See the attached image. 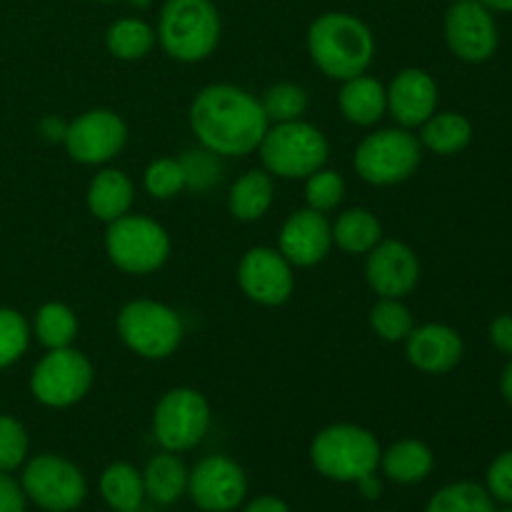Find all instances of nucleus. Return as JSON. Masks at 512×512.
Returning <instances> with one entry per match:
<instances>
[{
    "label": "nucleus",
    "instance_id": "obj_1",
    "mask_svg": "<svg viewBox=\"0 0 512 512\" xmlns=\"http://www.w3.org/2000/svg\"><path fill=\"white\" fill-rule=\"evenodd\" d=\"M188 120L200 148L220 158H243L258 150L270 125L260 100L230 83L205 85L190 103Z\"/></svg>",
    "mask_w": 512,
    "mask_h": 512
},
{
    "label": "nucleus",
    "instance_id": "obj_2",
    "mask_svg": "<svg viewBox=\"0 0 512 512\" xmlns=\"http://www.w3.org/2000/svg\"><path fill=\"white\" fill-rule=\"evenodd\" d=\"M308 53L323 75L350 80L363 75L375 58V35L353 13H323L308 28Z\"/></svg>",
    "mask_w": 512,
    "mask_h": 512
},
{
    "label": "nucleus",
    "instance_id": "obj_3",
    "mask_svg": "<svg viewBox=\"0 0 512 512\" xmlns=\"http://www.w3.org/2000/svg\"><path fill=\"white\" fill-rule=\"evenodd\" d=\"M220 13L213 0H165L160 8V48L178 63H200L215 53L220 43Z\"/></svg>",
    "mask_w": 512,
    "mask_h": 512
},
{
    "label": "nucleus",
    "instance_id": "obj_4",
    "mask_svg": "<svg viewBox=\"0 0 512 512\" xmlns=\"http://www.w3.org/2000/svg\"><path fill=\"white\" fill-rule=\"evenodd\" d=\"M378 438L355 423H335L320 430L310 443V463L333 483H358L380 468Z\"/></svg>",
    "mask_w": 512,
    "mask_h": 512
},
{
    "label": "nucleus",
    "instance_id": "obj_5",
    "mask_svg": "<svg viewBox=\"0 0 512 512\" xmlns=\"http://www.w3.org/2000/svg\"><path fill=\"white\" fill-rule=\"evenodd\" d=\"M258 153L263 170L275 178L305 180L315 170L325 168L330 158V143L323 130L300 118L268 125Z\"/></svg>",
    "mask_w": 512,
    "mask_h": 512
},
{
    "label": "nucleus",
    "instance_id": "obj_6",
    "mask_svg": "<svg viewBox=\"0 0 512 512\" xmlns=\"http://www.w3.org/2000/svg\"><path fill=\"white\" fill-rule=\"evenodd\" d=\"M115 330L130 353L145 360H165L175 355L185 335L183 318L158 300H130L115 318Z\"/></svg>",
    "mask_w": 512,
    "mask_h": 512
},
{
    "label": "nucleus",
    "instance_id": "obj_7",
    "mask_svg": "<svg viewBox=\"0 0 512 512\" xmlns=\"http://www.w3.org/2000/svg\"><path fill=\"white\" fill-rule=\"evenodd\" d=\"M423 160V145L408 128H383L365 135L355 148V173L378 188L400 185L415 175Z\"/></svg>",
    "mask_w": 512,
    "mask_h": 512
},
{
    "label": "nucleus",
    "instance_id": "obj_8",
    "mask_svg": "<svg viewBox=\"0 0 512 512\" xmlns=\"http://www.w3.org/2000/svg\"><path fill=\"white\" fill-rule=\"evenodd\" d=\"M105 253H108L110 263L123 273H158L170 258V235L153 218L128 213L108 223Z\"/></svg>",
    "mask_w": 512,
    "mask_h": 512
},
{
    "label": "nucleus",
    "instance_id": "obj_9",
    "mask_svg": "<svg viewBox=\"0 0 512 512\" xmlns=\"http://www.w3.org/2000/svg\"><path fill=\"white\" fill-rule=\"evenodd\" d=\"M25 500L45 512H73L88 495V480L83 470L63 455L43 453L28 460L20 478Z\"/></svg>",
    "mask_w": 512,
    "mask_h": 512
},
{
    "label": "nucleus",
    "instance_id": "obj_10",
    "mask_svg": "<svg viewBox=\"0 0 512 512\" xmlns=\"http://www.w3.org/2000/svg\"><path fill=\"white\" fill-rule=\"evenodd\" d=\"M95 380L93 363L80 350H48L30 373V393L45 408L63 410L80 403Z\"/></svg>",
    "mask_w": 512,
    "mask_h": 512
},
{
    "label": "nucleus",
    "instance_id": "obj_11",
    "mask_svg": "<svg viewBox=\"0 0 512 512\" xmlns=\"http://www.w3.org/2000/svg\"><path fill=\"white\" fill-rule=\"evenodd\" d=\"M210 428V403L200 390L173 388L153 410V433L160 448L188 453L203 443Z\"/></svg>",
    "mask_w": 512,
    "mask_h": 512
},
{
    "label": "nucleus",
    "instance_id": "obj_12",
    "mask_svg": "<svg viewBox=\"0 0 512 512\" xmlns=\"http://www.w3.org/2000/svg\"><path fill=\"white\" fill-rule=\"evenodd\" d=\"M128 143V123L115 110L93 108L68 123L65 150L80 165H105Z\"/></svg>",
    "mask_w": 512,
    "mask_h": 512
},
{
    "label": "nucleus",
    "instance_id": "obj_13",
    "mask_svg": "<svg viewBox=\"0 0 512 512\" xmlns=\"http://www.w3.org/2000/svg\"><path fill=\"white\" fill-rule=\"evenodd\" d=\"M238 285L243 295L263 308H278L290 300L295 290L293 265L278 248L255 245L240 258Z\"/></svg>",
    "mask_w": 512,
    "mask_h": 512
},
{
    "label": "nucleus",
    "instance_id": "obj_14",
    "mask_svg": "<svg viewBox=\"0 0 512 512\" xmlns=\"http://www.w3.org/2000/svg\"><path fill=\"white\" fill-rule=\"evenodd\" d=\"M188 495L205 512H233L245 503L248 475L228 455H208L190 470Z\"/></svg>",
    "mask_w": 512,
    "mask_h": 512
},
{
    "label": "nucleus",
    "instance_id": "obj_15",
    "mask_svg": "<svg viewBox=\"0 0 512 512\" xmlns=\"http://www.w3.org/2000/svg\"><path fill=\"white\" fill-rule=\"evenodd\" d=\"M498 25L480 0H458L445 15V43L463 63H485L498 50Z\"/></svg>",
    "mask_w": 512,
    "mask_h": 512
},
{
    "label": "nucleus",
    "instance_id": "obj_16",
    "mask_svg": "<svg viewBox=\"0 0 512 512\" xmlns=\"http://www.w3.org/2000/svg\"><path fill=\"white\" fill-rule=\"evenodd\" d=\"M365 280L380 298H400L413 293L420 280V260L403 240H380L365 255Z\"/></svg>",
    "mask_w": 512,
    "mask_h": 512
},
{
    "label": "nucleus",
    "instance_id": "obj_17",
    "mask_svg": "<svg viewBox=\"0 0 512 512\" xmlns=\"http://www.w3.org/2000/svg\"><path fill=\"white\" fill-rule=\"evenodd\" d=\"M330 248H333V223L318 210H295L280 228L278 250L293 268H313L323 263Z\"/></svg>",
    "mask_w": 512,
    "mask_h": 512
},
{
    "label": "nucleus",
    "instance_id": "obj_18",
    "mask_svg": "<svg viewBox=\"0 0 512 512\" xmlns=\"http://www.w3.org/2000/svg\"><path fill=\"white\" fill-rule=\"evenodd\" d=\"M465 343L455 328L445 323H425L405 338V358L415 370L428 375H445L460 365Z\"/></svg>",
    "mask_w": 512,
    "mask_h": 512
},
{
    "label": "nucleus",
    "instance_id": "obj_19",
    "mask_svg": "<svg viewBox=\"0 0 512 512\" xmlns=\"http://www.w3.org/2000/svg\"><path fill=\"white\" fill-rule=\"evenodd\" d=\"M385 90L388 113L400 128H420L438 110V83L423 68H403Z\"/></svg>",
    "mask_w": 512,
    "mask_h": 512
},
{
    "label": "nucleus",
    "instance_id": "obj_20",
    "mask_svg": "<svg viewBox=\"0 0 512 512\" xmlns=\"http://www.w3.org/2000/svg\"><path fill=\"white\" fill-rule=\"evenodd\" d=\"M338 108L348 123L370 128L388 113V90L373 75H355V78L343 80V88L338 93Z\"/></svg>",
    "mask_w": 512,
    "mask_h": 512
},
{
    "label": "nucleus",
    "instance_id": "obj_21",
    "mask_svg": "<svg viewBox=\"0 0 512 512\" xmlns=\"http://www.w3.org/2000/svg\"><path fill=\"white\" fill-rule=\"evenodd\" d=\"M133 200V180L118 168H103L100 173H95V178L88 185V193H85L90 215H95L103 223H113V220L128 215L133 208Z\"/></svg>",
    "mask_w": 512,
    "mask_h": 512
},
{
    "label": "nucleus",
    "instance_id": "obj_22",
    "mask_svg": "<svg viewBox=\"0 0 512 512\" xmlns=\"http://www.w3.org/2000/svg\"><path fill=\"white\" fill-rule=\"evenodd\" d=\"M275 183L268 170H248L233 183L228 193V210L235 220L255 223L273 208Z\"/></svg>",
    "mask_w": 512,
    "mask_h": 512
},
{
    "label": "nucleus",
    "instance_id": "obj_23",
    "mask_svg": "<svg viewBox=\"0 0 512 512\" xmlns=\"http://www.w3.org/2000/svg\"><path fill=\"white\" fill-rule=\"evenodd\" d=\"M380 468L385 478L398 485H418L433 473L435 455L423 440H398L380 455Z\"/></svg>",
    "mask_w": 512,
    "mask_h": 512
},
{
    "label": "nucleus",
    "instance_id": "obj_24",
    "mask_svg": "<svg viewBox=\"0 0 512 512\" xmlns=\"http://www.w3.org/2000/svg\"><path fill=\"white\" fill-rule=\"evenodd\" d=\"M188 478L190 473L178 453L163 450V453L153 455L143 470L145 498L158 505H173L175 500L188 493Z\"/></svg>",
    "mask_w": 512,
    "mask_h": 512
},
{
    "label": "nucleus",
    "instance_id": "obj_25",
    "mask_svg": "<svg viewBox=\"0 0 512 512\" xmlns=\"http://www.w3.org/2000/svg\"><path fill=\"white\" fill-rule=\"evenodd\" d=\"M383 240V223L368 208H348L335 218L333 245L343 253L368 255Z\"/></svg>",
    "mask_w": 512,
    "mask_h": 512
},
{
    "label": "nucleus",
    "instance_id": "obj_26",
    "mask_svg": "<svg viewBox=\"0 0 512 512\" xmlns=\"http://www.w3.org/2000/svg\"><path fill=\"white\" fill-rule=\"evenodd\" d=\"M418 140L423 148H428L435 155H458L473 140V125H470V120L465 115L453 113V110H445V113L435 110L420 125Z\"/></svg>",
    "mask_w": 512,
    "mask_h": 512
},
{
    "label": "nucleus",
    "instance_id": "obj_27",
    "mask_svg": "<svg viewBox=\"0 0 512 512\" xmlns=\"http://www.w3.org/2000/svg\"><path fill=\"white\" fill-rule=\"evenodd\" d=\"M100 495L115 512L140 510L145 500L143 473L130 463H110L100 475Z\"/></svg>",
    "mask_w": 512,
    "mask_h": 512
},
{
    "label": "nucleus",
    "instance_id": "obj_28",
    "mask_svg": "<svg viewBox=\"0 0 512 512\" xmlns=\"http://www.w3.org/2000/svg\"><path fill=\"white\" fill-rule=\"evenodd\" d=\"M158 43V35L143 18H118L105 30V48L118 60H143Z\"/></svg>",
    "mask_w": 512,
    "mask_h": 512
},
{
    "label": "nucleus",
    "instance_id": "obj_29",
    "mask_svg": "<svg viewBox=\"0 0 512 512\" xmlns=\"http://www.w3.org/2000/svg\"><path fill=\"white\" fill-rule=\"evenodd\" d=\"M33 333L45 350L70 348L78 335V315L70 305L50 300L40 305L33 320Z\"/></svg>",
    "mask_w": 512,
    "mask_h": 512
},
{
    "label": "nucleus",
    "instance_id": "obj_30",
    "mask_svg": "<svg viewBox=\"0 0 512 512\" xmlns=\"http://www.w3.org/2000/svg\"><path fill=\"white\" fill-rule=\"evenodd\" d=\"M425 512H498L493 495L478 483H450L430 498Z\"/></svg>",
    "mask_w": 512,
    "mask_h": 512
},
{
    "label": "nucleus",
    "instance_id": "obj_31",
    "mask_svg": "<svg viewBox=\"0 0 512 512\" xmlns=\"http://www.w3.org/2000/svg\"><path fill=\"white\" fill-rule=\"evenodd\" d=\"M368 320L375 335L385 340V343H405V338L415 328L413 313H410V308L400 298H380L370 308Z\"/></svg>",
    "mask_w": 512,
    "mask_h": 512
},
{
    "label": "nucleus",
    "instance_id": "obj_32",
    "mask_svg": "<svg viewBox=\"0 0 512 512\" xmlns=\"http://www.w3.org/2000/svg\"><path fill=\"white\" fill-rule=\"evenodd\" d=\"M260 105H263L270 123L300 120L308 110V90L298 83H275L273 88L265 90Z\"/></svg>",
    "mask_w": 512,
    "mask_h": 512
},
{
    "label": "nucleus",
    "instance_id": "obj_33",
    "mask_svg": "<svg viewBox=\"0 0 512 512\" xmlns=\"http://www.w3.org/2000/svg\"><path fill=\"white\" fill-rule=\"evenodd\" d=\"M143 188L150 198L170 200L188 190L183 165L178 158H155L143 173Z\"/></svg>",
    "mask_w": 512,
    "mask_h": 512
},
{
    "label": "nucleus",
    "instance_id": "obj_34",
    "mask_svg": "<svg viewBox=\"0 0 512 512\" xmlns=\"http://www.w3.org/2000/svg\"><path fill=\"white\" fill-rule=\"evenodd\" d=\"M28 320L13 308H0V368H10L25 355L30 345Z\"/></svg>",
    "mask_w": 512,
    "mask_h": 512
},
{
    "label": "nucleus",
    "instance_id": "obj_35",
    "mask_svg": "<svg viewBox=\"0 0 512 512\" xmlns=\"http://www.w3.org/2000/svg\"><path fill=\"white\" fill-rule=\"evenodd\" d=\"M178 160L180 165H183L185 185H188V190H195V193H208L210 188H215V185L220 183L223 163H220V155H215L213 150L208 148L185 150Z\"/></svg>",
    "mask_w": 512,
    "mask_h": 512
},
{
    "label": "nucleus",
    "instance_id": "obj_36",
    "mask_svg": "<svg viewBox=\"0 0 512 512\" xmlns=\"http://www.w3.org/2000/svg\"><path fill=\"white\" fill-rule=\"evenodd\" d=\"M345 198V180L338 170L320 168L305 178V203L318 213H330Z\"/></svg>",
    "mask_w": 512,
    "mask_h": 512
},
{
    "label": "nucleus",
    "instance_id": "obj_37",
    "mask_svg": "<svg viewBox=\"0 0 512 512\" xmlns=\"http://www.w3.org/2000/svg\"><path fill=\"white\" fill-rule=\"evenodd\" d=\"M28 430L13 415H0V473H13L28 458Z\"/></svg>",
    "mask_w": 512,
    "mask_h": 512
},
{
    "label": "nucleus",
    "instance_id": "obj_38",
    "mask_svg": "<svg viewBox=\"0 0 512 512\" xmlns=\"http://www.w3.org/2000/svg\"><path fill=\"white\" fill-rule=\"evenodd\" d=\"M485 488L493 495V500L512 505V450H505L490 463Z\"/></svg>",
    "mask_w": 512,
    "mask_h": 512
},
{
    "label": "nucleus",
    "instance_id": "obj_39",
    "mask_svg": "<svg viewBox=\"0 0 512 512\" xmlns=\"http://www.w3.org/2000/svg\"><path fill=\"white\" fill-rule=\"evenodd\" d=\"M0 512H25V493L8 473H0Z\"/></svg>",
    "mask_w": 512,
    "mask_h": 512
},
{
    "label": "nucleus",
    "instance_id": "obj_40",
    "mask_svg": "<svg viewBox=\"0 0 512 512\" xmlns=\"http://www.w3.org/2000/svg\"><path fill=\"white\" fill-rule=\"evenodd\" d=\"M490 343L495 345V350H500L503 355H510L512 358V315L503 313L490 323Z\"/></svg>",
    "mask_w": 512,
    "mask_h": 512
},
{
    "label": "nucleus",
    "instance_id": "obj_41",
    "mask_svg": "<svg viewBox=\"0 0 512 512\" xmlns=\"http://www.w3.org/2000/svg\"><path fill=\"white\" fill-rule=\"evenodd\" d=\"M65 133H68V123L55 115H48V118L40 120V135H43L48 143H63Z\"/></svg>",
    "mask_w": 512,
    "mask_h": 512
},
{
    "label": "nucleus",
    "instance_id": "obj_42",
    "mask_svg": "<svg viewBox=\"0 0 512 512\" xmlns=\"http://www.w3.org/2000/svg\"><path fill=\"white\" fill-rule=\"evenodd\" d=\"M243 512H290V508L283 498H275V495H260V498L250 500V503L243 508Z\"/></svg>",
    "mask_w": 512,
    "mask_h": 512
},
{
    "label": "nucleus",
    "instance_id": "obj_43",
    "mask_svg": "<svg viewBox=\"0 0 512 512\" xmlns=\"http://www.w3.org/2000/svg\"><path fill=\"white\" fill-rule=\"evenodd\" d=\"M355 485H358V490H360V493H363L368 500L380 498V493H383V485H380V480L375 478V473L365 475V478H360Z\"/></svg>",
    "mask_w": 512,
    "mask_h": 512
},
{
    "label": "nucleus",
    "instance_id": "obj_44",
    "mask_svg": "<svg viewBox=\"0 0 512 512\" xmlns=\"http://www.w3.org/2000/svg\"><path fill=\"white\" fill-rule=\"evenodd\" d=\"M500 393H503V398L512 405V358L503 368V375H500Z\"/></svg>",
    "mask_w": 512,
    "mask_h": 512
},
{
    "label": "nucleus",
    "instance_id": "obj_45",
    "mask_svg": "<svg viewBox=\"0 0 512 512\" xmlns=\"http://www.w3.org/2000/svg\"><path fill=\"white\" fill-rule=\"evenodd\" d=\"M490 13H512V0H480Z\"/></svg>",
    "mask_w": 512,
    "mask_h": 512
},
{
    "label": "nucleus",
    "instance_id": "obj_46",
    "mask_svg": "<svg viewBox=\"0 0 512 512\" xmlns=\"http://www.w3.org/2000/svg\"><path fill=\"white\" fill-rule=\"evenodd\" d=\"M130 5H133L135 10H145V8H150V3H153V0H128Z\"/></svg>",
    "mask_w": 512,
    "mask_h": 512
},
{
    "label": "nucleus",
    "instance_id": "obj_47",
    "mask_svg": "<svg viewBox=\"0 0 512 512\" xmlns=\"http://www.w3.org/2000/svg\"><path fill=\"white\" fill-rule=\"evenodd\" d=\"M100 3H115V0H100Z\"/></svg>",
    "mask_w": 512,
    "mask_h": 512
},
{
    "label": "nucleus",
    "instance_id": "obj_48",
    "mask_svg": "<svg viewBox=\"0 0 512 512\" xmlns=\"http://www.w3.org/2000/svg\"><path fill=\"white\" fill-rule=\"evenodd\" d=\"M378 512H393V510H378Z\"/></svg>",
    "mask_w": 512,
    "mask_h": 512
},
{
    "label": "nucleus",
    "instance_id": "obj_49",
    "mask_svg": "<svg viewBox=\"0 0 512 512\" xmlns=\"http://www.w3.org/2000/svg\"><path fill=\"white\" fill-rule=\"evenodd\" d=\"M503 512H512V508H508V510H503Z\"/></svg>",
    "mask_w": 512,
    "mask_h": 512
}]
</instances>
